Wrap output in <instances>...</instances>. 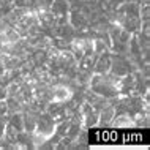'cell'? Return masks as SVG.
Returning a JSON list of instances; mask_svg holds the SVG:
<instances>
[{
	"instance_id": "6da1fadb",
	"label": "cell",
	"mask_w": 150,
	"mask_h": 150,
	"mask_svg": "<svg viewBox=\"0 0 150 150\" xmlns=\"http://www.w3.org/2000/svg\"><path fill=\"white\" fill-rule=\"evenodd\" d=\"M119 79H120L119 76L112 74V73H106V74H95L93 73L87 88L92 90L93 93H96V95H101L104 98L111 100L119 96V88H117Z\"/></svg>"
},
{
	"instance_id": "7a4b0ae2",
	"label": "cell",
	"mask_w": 150,
	"mask_h": 150,
	"mask_svg": "<svg viewBox=\"0 0 150 150\" xmlns=\"http://www.w3.org/2000/svg\"><path fill=\"white\" fill-rule=\"evenodd\" d=\"M136 70H137V67L127 57V54L111 52V70H109V73L122 78V76L129 74V73H133Z\"/></svg>"
},
{
	"instance_id": "3957f363",
	"label": "cell",
	"mask_w": 150,
	"mask_h": 150,
	"mask_svg": "<svg viewBox=\"0 0 150 150\" xmlns=\"http://www.w3.org/2000/svg\"><path fill=\"white\" fill-rule=\"evenodd\" d=\"M54 127H55V120L46 111H41L36 117V125L33 131L38 133V134H43L44 137H49L54 133Z\"/></svg>"
},
{
	"instance_id": "277c9868",
	"label": "cell",
	"mask_w": 150,
	"mask_h": 150,
	"mask_svg": "<svg viewBox=\"0 0 150 150\" xmlns=\"http://www.w3.org/2000/svg\"><path fill=\"white\" fill-rule=\"evenodd\" d=\"M68 22L71 24L73 29L76 32H86L87 27L90 25L88 18L82 13V11L76 10V8H71L70 10V13H68Z\"/></svg>"
},
{
	"instance_id": "5b68a950",
	"label": "cell",
	"mask_w": 150,
	"mask_h": 150,
	"mask_svg": "<svg viewBox=\"0 0 150 150\" xmlns=\"http://www.w3.org/2000/svg\"><path fill=\"white\" fill-rule=\"evenodd\" d=\"M81 114H82V128H92L98 123V111H95L87 101H82L81 104Z\"/></svg>"
},
{
	"instance_id": "8992f818",
	"label": "cell",
	"mask_w": 150,
	"mask_h": 150,
	"mask_svg": "<svg viewBox=\"0 0 150 150\" xmlns=\"http://www.w3.org/2000/svg\"><path fill=\"white\" fill-rule=\"evenodd\" d=\"M111 70V51L101 52L96 55L95 65H93V73L95 74H106Z\"/></svg>"
},
{
	"instance_id": "52a82bcc",
	"label": "cell",
	"mask_w": 150,
	"mask_h": 150,
	"mask_svg": "<svg viewBox=\"0 0 150 150\" xmlns=\"http://www.w3.org/2000/svg\"><path fill=\"white\" fill-rule=\"evenodd\" d=\"M117 88H119V95H131L134 92V76H133V73L122 76L119 79Z\"/></svg>"
},
{
	"instance_id": "ba28073f",
	"label": "cell",
	"mask_w": 150,
	"mask_h": 150,
	"mask_svg": "<svg viewBox=\"0 0 150 150\" xmlns=\"http://www.w3.org/2000/svg\"><path fill=\"white\" fill-rule=\"evenodd\" d=\"M114 119V104L109 101L101 111L98 112V127H111V122Z\"/></svg>"
},
{
	"instance_id": "9c48e42d",
	"label": "cell",
	"mask_w": 150,
	"mask_h": 150,
	"mask_svg": "<svg viewBox=\"0 0 150 150\" xmlns=\"http://www.w3.org/2000/svg\"><path fill=\"white\" fill-rule=\"evenodd\" d=\"M16 144H18L19 149H35L33 139H32V133L25 131V129L16 133Z\"/></svg>"
},
{
	"instance_id": "30bf717a",
	"label": "cell",
	"mask_w": 150,
	"mask_h": 150,
	"mask_svg": "<svg viewBox=\"0 0 150 150\" xmlns=\"http://www.w3.org/2000/svg\"><path fill=\"white\" fill-rule=\"evenodd\" d=\"M49 10L55 16H68V13H70V2L68 0H52Z\"/></svg>"
},
{
	"instance_id": "8fae6325",
	"label": "cell",
	"mask_w": 150,
	"mask_h": 150,
	"mask_svg": "<svg viewBox=\"0 0 150 150\" xmlns=\"http://www.w3.org/2000/svg\"><path fill=\"white\" fill-rule=\"evenodd\" d=\"M6 123H10L16 131H22L24 129V120H22V112H11V114H6Z\"/></svg>"
},
{
	"instance_id": "7c38bea8",
	"label": "cell",
	"mask_w": 150,
	"mask_h": 150,
	"mask_svg": "<svg viewBox=\"0 0 150 150\" xmlns=\"http://www.w3.org/2000/svg\"><path fill=\"white\" fill-rule=\"evenodd\" d=\"M112 127H117V128H122V127H134L133 123V119L127 114H120V115H114V119L111 122Z\"/></svg>"
},
{
	"instance_id": "4fadbf2b",
	"label": "cell",
	"mask_w": 150,
	"mask_h": 150,
	"mask_svg": "<svg viewBox=\"0 0 150 150\" xmlns=\"http://www.w3.org/2000/svg\"><path fill=\"white\" fill-rule=\"evenodd\" d=\"M5 127H6V119H5V115H0V137L3 136V133H5Z\"/></svg>"
}]
</instances>
